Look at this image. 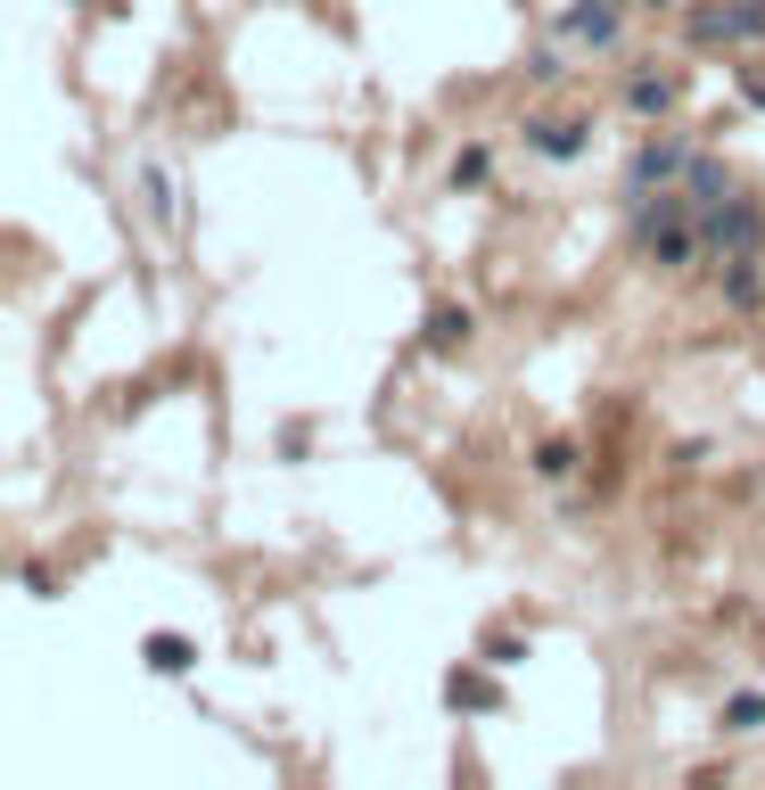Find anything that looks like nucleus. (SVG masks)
<instances>
[{
    "mask_svg": "<svg viewBox=\"0 0 765 790\" xmlns=\"http://www.w3.org/2000/svg\"><path fill=\"white\" fill-rule=\"evenodd\" d=\"M149 667H157V676H189V667H198V651H189L182 634H149Z\"/></svg>",
    "mask_w": 765,
    "mask_h": 790,
    "instance_id": "nucleus-4",
    "label": "nucleus"
},
{
    "mask_svg": "<svg viewBox=\"0 0 765 790\" xmlns=\"http://www.w3.org/2000/svg\"><path fill=\"white\" fill-rule=\"evenodd\" d=\"M445 692L461 700V708H494V683H485V676H453Z\"/></svg>",
    "mask_w": 765,
    "mask_h": 790,
    "instance_id": "nucleus-8",
    "label": "nucleus"
},
{
    "mask_svg": "<svg viewBox=\"0 0 765 790\" xmlns=\"http://www.w3.org/2000/svg\"><path fill=\"white\" fill-rule=\"evenodd\" d=\"M667 99H675V83H667V75H642V83H634V108H642V115H658Z\"/></svg>",
    "mask_w": 765,
    "mask_h": 790,
    "instance_id": "nucleus-9",
    "label": "nucleus"
},
{
    "mask_svg": "<svg viewBox=\"0 0 765 790\" xmlns=\"http://www.w3.org/2000/svg\"><path fill=\"white\" fill-rule=\"evenodd\" d=\"M527 132H535L543 157H577L584 149V124H527Z\"/></svg>",
    "mask_w": 765,
    "mask_h": 790,
    "instance_id": "nucleus-5",
    "label": "nucleus"
},
{
    "mask_svg": "<svg viewBox=\"0 0 765 790\" xmlns=\"http://www.w3.org/2000/svg\"><path fill=\"white\" fill-rule=\"evenodd\" d=\"M642 247H651V256H658V263H683V256H691V223H675V231H658V239H642Z\"/></svg>",
    "mask_w": 765,
    "mask_h": 790,
    "instance_id": "nucleus-7",
    "label": "nucleus"
},
{
    "mask_svg": "<svg viewBox=\"0 0 765 790\" xmlns=\"http://www.w3.org/2000/svg\"><path fill=\"white\" fill-rule=\"evenodd\" d=\"M667 173H691L683 165V149H675V140H651V149H634V165H626V189H651V182H667Z\"/></svg>",
    "mask_w": 765,
    "mask_h": 790,
    "instance_id": "nucleus-3",
    "label": "nucleus"
},
{
    "mask_svg": "<svg viewBox=\"0 0 765 790\" xmlns=\"http://www.w3.org/2000/svg\"><path fill=\"white\" fill-rule=\"evenodd\" d=\"M469 338V313H436L429 321V346H461Z\"/></svg>",
    "mask_w": 765,
    "mask_h": 790,
    "instance_id": "nucleus-10",
    "label": "nucleus"
},
{
    "mask_svg": "<svg viewBox=\"0 0 765 790\" xmlns=\"http://www.w3.org/2000/svg\"><path fill=\"white\" fill-rule=\"evenodd\" d=\"M560 41H593V50H609L617 41V0H577L560 17Z\"/></svg>",
    "mask_w": 765,
    "mask_h": 790,
    "instance_id": "nucleus-2",
    "label": "nucleus"
},
{
    "mask_svg": "<svg viewBox=\"0 0 765 790\" xmlns=\"http://www.w3.org/2000/svg\"><path fill=\"white\" fill-rule=\"evenodd\" d=\"M725 725H732V733H757V725H765V692H732L725 700Z\"/></svg>",
    "mask_w": 765,
    "mask_h": 790,
    "instance_id": "nucleus-6",
    "label": "nucleus"
},
{
    "mask_svg": "<svg viewBox=\"0 0 765 790\" xmlns=\"http://www.w3.org/2000/svg\"><path fill=\"white\" fill-rule=\"evenodd\" d=\"M757 207H749V198H716L708 207V223H700V239H708V256L716 263H749L757 256Z\"/></svg>",
    "mask_w": 765,
    "mask_h": 790,
    "instance_id": "nucleus-1",
    "label": "nucleus"
}]
</instances>
